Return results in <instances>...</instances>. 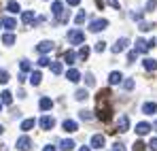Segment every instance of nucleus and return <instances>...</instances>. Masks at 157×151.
I'll list each match as a JSON object with an SVG mask.
<instances>
[{"instance_id":"1","label":"nucleus","mask_w":157,"mask_h":151,"mask_svg":"<svg viewBox=\"0 0 157 151\" xmlns=\"http://www.w3.org/2000/svg\"><path fill=\"white\" fill-rule=\"evenodd\" d=\"M110 96H113V92L104 87V89H100L98 92V96H96V115H98V119L100 121H104L108 124L110 119H113V104H110Z\"/></svg>"},{"instance_id":"2","label":"nucleus","mask_w":157,"mask_h":151,"mask_svg":"<svg viewBox=\"0 0 157 151\" xmlns=\"http://www.w3.org/2000/svg\"><path fill=\"white\" fill-rule=\"evenodd\" d=\"M68 43H72V45H83V43H85V34H83L81 30H70V32H68Z\"/></svg>"},{"instance_id":"3","label":"nucleus","mask_w":157,"mask_h":151,"mask_svg":"<svg viewBox=\"0 0 157 151\" xmlns=\"http://www.w3.org/2000/svg\"><path fill=\"white\" fill-rule=\"evenodd\" d=\"M106 26H108V19H94L89 24V32H102Z\"/></svg>"},{"instance_id":"4","label":"nucleus","mask_w":157,"mask_h":151,"mask_svg":"<svg viewBox=\"0 0 157 151\" xmlns=\"http://www.w3.org/2000/svg\"><path fill=\"white\" fill-rule=\"evenodd\" d=\"M149 49H151V47H149V41H144V38H136V47H134L136 53H147Z\"/></svg>"},{"instance_id":"5","label":"nucleus","mask_w":157,"mask_h":151,"mask_svg":"<svg viewBox=\"0 0 157 151\" xmlns=\"http://www.w3.org/2000/svg\"><path fill=\"white\" fill-rule=\"evenodd\" d=\"M38 124H40V128H43V130H51V128L55 126V119H53L51 115H43Z\"/></svg>"},{"instance_id":"6","label":"nucleus","mask_w":157,"mask_h":151,"mask_svg":"<svg viewBox=\"0 0 157 151\" xmlns=\"http://www.w3.org/2000/svg\"><path fill=\"white\" fill-rule=\"evenodd\" d=\"M64 11H66V9H64V4H62L59 0H55V2L51 4V13L55 15V17H57V19H59V17L64 15Z\"/></svg>"},{"instance_id":"7","label":"nucleus","mask_w":157,"mask_h":151,"mask_svg":"<svg viewBox=\"0 0 157 151\" xmlns=\"http://www.w3.org/2000/svg\"><path fill=\"white\" fill-rule=\"evenodd\" d=\"M17 149L19 151H30L32 149V141H30L28 136H21V138L17 141Z\"/></svg>"},{"instance_id":"8","label":"nucleus","mask_w":157,"mask_h":151,"mask_svg":"<svg viewBox=\"0 0 157 151\" xmlns=\"http://www.w3.org/2000/svg\"><path fill=\"white\" fill-rule=\"evenodd\" d=\"M51 49H53V43H51V41H40V43L36 45V51H38V53H49Z\"/></svg>"},{"instance_id":"9","label":"nucleus","mask_w":157,"mask_h":151,"mask_svg":"<svg viewBox=\"0 0 157 151\" xmlns=\"http://www.w3.org/2000/svg\"><path fill=\"white\" fill-rule=\"evenodd\" d=\"M128 45H130V41H128V38H119V41L113 45V53H121Z\"/></svg>"},{"instance_id":"10","label":"nucleus","mask_w":157,"mask_h":151,"mask_svg":"<svg viewBox=\"0 0 157 151\" xmlns=\"http://www.w3.org/2000/svg\"><path fill=\"white\" fill-rule=\"evenodd\" d=\"M91 147L94 149H102L104 147V136L102 134H94L91 136Z\"/></svg>"},{"instance_id":"11","label":"nucleus","mask_w":157,"mask_h":151,"mask_svg":"<svg viewBox=\"0 0 157 151\" xmlns=\"http://www.w3.org/2000/svg\"><path fill=\"white\" fill-rule=\"evenodd\" d=\"M108 83H110V85H117V83H123V75H121L119 70H113V73L108 75Z\"/></svg>"},{"instance_id":"12","label":"nucleus","mask_w":157,"mask_h":151,"mask_svg":"<svg viewBox=\"0 0 157 151\" xmlns=\"http://www.w3.org/2000/svg\"><path fill=\"white\" fill-rule=\"evenodd\" d=\"M151 124H147V121H140L138 126H136V134H140V136H144V134H149L151 132Z\"/></svg>"},{"instance_id":"13","label":"nucleus","mask_w":157,"mask_h":151,"mask_svg":"<svg viewBox=\"0 0 157 151\" xmlns=\"http://www.w3.org/2000/svg\"><path fill=\"white\" fill-rule=\"evenodd\" d=\"M142 64H144V68H147L149 73L157 70V60H153V58H144V60H142Z\"/></svg>"},{"instance_id":"14","label":"nucleus","mask_w":157,"mask_h":151,"mask_svg":"<svg viewBox=\"0 0 157 151\" xmlns=\"http://www.w3.org/2000/svg\"><path fill=\"white\" fill-rule=\"evenodd\" d=\"M117 130H119V132H128V130H130V117H128V115H123V117L119 119Z\"/></svg>"},{"instance_id":"15","label":"nucleus","mask_w":157,"mask_h":151,"mask_svg":"<svg viewBox=\"0 0 157 151\" xmlns=\"http://www.w3.org/2000/svg\"><path fill=\"white\" fill-rule=\"evenodd\" d=\"M0 24L4 26L6 30H15V28H17V22H15L13 17H2V19H0Z\"/></svg>"},{"instance_id":"16","label":"nucleus","mask_w":157,"mask_h":151,"mask_svg":"<svg viewBox=\"0 0 157 151\" xmlns=\"http://www.w3.org/2000/svg\"><path fill=\"white\" fill-rule=\"evenodd\" d=\"M62 128H64L66 132H77V130H78V124H77V121H72V119H66V121L62 124Z\"/></svg>"},{"instance_id":"17","label":"nucleus","mask_w":157,"mask_h":151,"mask_svg":"<svg viewBox=\"0 0 157 151\" xmlns=\"http://www.w3.org/2000/svg\"><path fill=\"white\" fill-rule=\"evenodd\" d=\"M142 113H147V115L157 113V104L155 102H144V104H142Z\"/></svg>"},{"instance_id":"18","label":"nucleus","mask_w":157,"mask_h":151,"mask_svg":"<svg viewBox=\"0 0 157 151\" xmlns=\"http://www.w3.org/2000/svg\"><path fill=\"white\" fill-rule=\"evenodd\" d=\"M59 149H62V151H72V149H75V141H70V138L59 141Z\"/></svg>"},{"instance_id":"19","label":"nucleus","mask_w":157,"mask_h":151,"mask_svg":"<svg viewBox=\"0 0 157 151\" xmlns=\"http://www.w3.org/2000/svg\"><path fill=\"white\" fill-rule=\"evenodd\" d=\"M66 77H68V81H70V83H78V81H81V73L75 70V68H70V70L66 73Z\"/></svg>"},{"instance_id":"20","label":"nucleus","mask_w":157,"mask_h":151,"mask_svg":"<svg viewBox=\"0 0 157 151\" xmlns=\"http://www.w3.org/2000/svg\"><path fill=\"white\" fill-rule=\"evenodd\" d=\"M38 106H40V111H51L53 109V100L51 98H40Z\"/></svg>"},{"instance_id":"21","label":"nucleus","mask_w":157,"mask_h":151,"mask_svg":"<svg viewBox=\"0 0 157 151\" xmlns=\"http://www.w3.org/2000/svg\"><path fill=\"white\" fill-rule=\"evenodd\" d=\"M34 126H36V119H34V117H30V119H24V121H21V130H24V132H30Z\"/></svg>"},{"instance_id":"22","label":"nucleus","mask_w":157,"mask_h":151,"mask_svg":"<svg viewBox=\"0 0 157 151\" xmlns=\"http://www.w3.org/2000/svg\"><path fill=\"white\" fill-rule=\"evenodd\" d=\"M34 19H36V15H34V11H26V13H21V22H24V24H32V22H34Z\"/></svg>"},{"instance_id":"23","label":"nucleus","mask_w":157,"mask_h":151,"mask_svg":"<svg viewBox=\"0 0 157 151\" xmlns=\"http://www.w3.org/2000/svg\"><path fill=\"white\" fill-rule=\"evenodd\" d=\"M77 53H75V51H66V53H64V62H66V64H75V62H77Z\"/></svg>"},{"instance_id":"24","label":"nucleus","mask_w":157,"mask_h":151,"mask_svg":"<svg viewBox=\"0 0 157 151\" xmlns=\"http://www.w3.org/2000/svg\"><path fill=\"white\" fill-rule=\"evenodd\" d=\"M40 79H43V75H40L38 70H34V73L30 75V83H32V85H40Z\"/></svg>"},{"instance_id":"25","label":"nucleus","mask_w":157,"mask_h":151,"mask_svg":"<svg viewBox=\"0 0 157 151\" xmlns=\"http://www.w3.org/2000/svg\"><path fill=\"white\" fill-rule=\"evenodd\" d=\"M19 9H21V6H19V2H15V0H11V2L6 4V11H9V13H19Z\"/></svg>"},{"instance_id":"26","label":"nucleus","mask_w":157,"mask_h":151,"mask_svg":"<svg viewBox=\"0 0 157 151\" xmlns=\"http://www.w3.org/2000/svg\"><path fill=\"white\" fill-rule=\"evenodd\" d=\"M62 70H64L62 62H51V73L53 75H62Z\"/></svg>"},{"instance_id":"27","label":"nucleus","mask_w":157,"mask_h":151,"mask_svg":"<svg viewBox=\"0 0 157 151\" xmlns=\"http://www.w3.org/2000/svg\"><path fill=\"white\" fill-rule=\"evenodd\" d=\"M0 98H2V104H11V102H13V94H11L9 89H4Z\"/></svg>"},{"instance_id":"28","label":"nucleus","mask_w":157,"mask_h":151,"mask_svg":"<svg viewBox=\"0 0 157 151\" xmlns=\"http://www.w3.org/2000/svg\"><path fill=\"white\" fill-rule=\"evenodd\" d=\"M89 51H91V49H89L87 45H83V47L78 49V53H77V55L81 58V60H87V58H89Z\"/></svg>"},{"instance_id":"29","label":"nucleus","mask_w":157,"mask_h":151,"mask_svg":"<svg viewBox=\"0 0 157 151\" xmlns=\"http://www.w3.org/2000/svg\"><path fill=\"white\" fill-rule=\"evenodd\" d=\"M87 96H89L87 89H77V92H75V98H77V100H87Z\"/></svg>"},{"instance_id":"30","label":"nucleus","mask_w":157,"mask_h":151,"mask_svg":"<svg viewBox=\"0 0 157 151\" xmlns=\"http://www.w3.org/2000/svg\"><path fill=\"white\" fill-rule=\"evenodd\" d=\"M2 43H4V45H9V47H11V45H13V43H15V36H13V34H4V36H2Z\"/></svg>"},{"instance_id":"31","label":"nucleus","mask_w":157,"mask_h":151,"mask_svg":"<svg viewBox=\"0 0 157 151\" xmlns=\"http://www.w3.org/2000/svg\"><path fill=\"white\" fill-rule=\"evenodd\" d=\"M132 149H134V151H144V149H147V145H144V141H136Z\"/></svg>"},{"instance_id":"32","label":"nucleus","mask_w":157,"mask_h":151,"mask_svg":"<svg viewBox=\"0 0 157 151\" xmlns=\"http://www.w3.org/2000/svg\"><path fill=\"white\" fill-rule=\"evenodd\" d=\"M123 89H125V92H132V89H134V79H125V81H123Z\"/></svg>"},{"instance_id":"33","label":"nucleus","mask_w":157,"mask_h":151,"mask_svg":"<svg viewBox=\"0 0 157 151\" xmlns=\"http://www.w3.org/2000/svg\"><path fill=\"white\" fill-rule=\"evenodd\" d=\"M138 28H140V32H149V30L153 28V24H149V22H140Z\"/></svg>"},{"instance_id":"34","label":"nucleus","mask_w":157,"mask_h":151,"mask_svg":"<svg viewBox=\"0 0 157 151\" xmlns=\"http://www.w3.org/2000/svg\"><path fill=\"white\" fill-rule=\"evenodd\" d=\"M85 19H87V15H85V11H78V15H77V17H75V22H77L78 26H81V24H83V22H85Z\"/></svg>"},{"instance_id":"35","label":"nucleus","mask_w":157,"mask_h":151,"mask_svg":"<svg viewBox=\"0 0 157 151\" xmlns=\"http://www.w3.org/2000/svg\"><path fill=\"white\" fill-rule=\"evenodd\" d=\"M19 66H21V73H24V75H26L28 70H30V68H32V64H30V62H28V60H21V64H19Z\"/></svg>"},{"instance_id":"36","label":"nucleus","mask_w":157,"mask_h":151,"mask_svg":"<svg viewBox=\"0 0 157 151\" xmlns=\"http://www.w3.org/2000/svg\"><path fill=\"white\" fill-rule=\"evenodd\" d=\"M157 9V0H149V2H147V9H144V11H149V13H151V11H155Z\"/></svg>"},{"instance_id":"37","label":"nucleus","mask_w":157,"mask_h":151,"mask_svg":"<svg viewBox=\"0 0 157 151\" xmlns=\"http://www.w3.org/2000/svg\"><path fill=\"white\" fill-rule=\"evenodd\" d=\"M38 66H51V60H49L47 55H43V58L38 60Z\"/></svg>"},{"instance_id":"38","label":"nucleus","mask_w":157,"mask_h":151,"mask_svg":"<svg viewBox=\"0 0 157 151\" xmlns=\"http://www.w3.org/2000/svg\"><path fill=\"white\" fill-rule=\"evenodd\" d=\"M94 49L98 51V53H102V51L106 49V43H104V41H98V43H96V47H94Z\"/></svg>"},{"instance_id":"39","label":"nucleus","mask_w":157,"mask_h":151,"mask_svg":"<svg viewBox=\"0 0 157 151\" xmlns=\"http://www.w3.org/2000/svg\"><path fill=\"white\" fill-rule=\"evenodd\" d=\"M9 79H11V77H9L6 70H0V83H9Z\"/></svg>"},{"instance_id":"40","label":"nucleus","mask_w":157,"mask_h":151,"mask_svg":"<svg viewBox=\"0 0 157 151\" xmlns=\"http://www.w3.org/2000/svg\"><path fill=\"white\" fill-rule=\"evenodd\" d=\"M85 83H87V85L91 87V85L96 83V77H94V75H85Z\"/></svg>"},{"instance_id":"41","label":"nucleus","mask_w":157,"mask_h":151,"mask_svg":"<svg viewBox=\"0 0 157 151\" xmlns=\"http://www.w3.org/2000/svg\"><path fill=\"white\" fill-rule=\"evenodd\" d=\"M136 55H138L136 51H130V53H128V64H132V62L136 60Z\"/></svg>"},{"instance_id":"42","label":"nucleus","mask_w":157,"mask_h":151,"mask_svg":"<svg viewBox=\"0 0 157 151\" xmlns=\"http://www.w3.org/2000/svg\"><path fill=\"white\" fill-rule=\"evenodd\" d=\"M78 115H81V119H91V113L89 111H81Z\"/></svg>"},{"instance_id":"43","label":"nucleus","mask_w":157,"mask_h":151,"mask_svg":"<svg viewBox=\"0 0 157 151\" xmlns=\"http://www.w3.org/2000/svg\"><path fill=\"white\" fill-rule=\"evenodd\" d=\"M113 151H125V147H123V143H117V145L113 147Z\"/></svg>"},{"instance_id":"44","label":"nucleus","mask_w":157,"mask_h":151,"mask_svg":"<svg viewBox=\"0 0 157 151\" xmlns=\"http://www.w3.org/2000/svg\"><path fill=\"white\" fill-rule=\"evenodd\" d=\"M149 147L153 151H157V138H151V143H149Z\"/></svg>"},{"instance_id":"45","label":"nucleus","mask_w":157,"mask_h":151,"mask_svg":"<svg viewBox=\"0 0 157 151\" xmlns=\"http://www.w3.org/2000/svg\"><path fill=\"white\" fill-rule=\"evenodd\" d=\"M132 17H134V19H140V17H142V13H140V11H136V13H132Z\"/></svg>"},{"instance_id":"46","label":"nucleus","mask_w":157,"mask_h":151,"mask_svg":"<svg viewBox=\"0 0 157 151\" xmlns=\"http://www.w3.org/2000/svg\"><path fill=\"white\" fill-rule=\"evenodd\" d=\"M66 2H68L70 6H77V4H78V2H81V0H66Z\"/></svg>"},{"instance_id":"47","label":"nucleus","mask_w":157,"mask_h":151,"mask_svg":"<svg viewBox=\"0 0 157 151\" xmlns=\"http://www.w3.org/2000/svg\"><path fill=\"white\" fill-rule=\"evenodd\" d=\"M43 151H55V147H53V145H45V149Z\"/></svg>"},{"instance_id":"48","label":"nucleus","mask_w":157,"mask_h":151,"mask_svg":"<svg viewBox=\"0 0 157 151\" xmlns=\"http://www.w3.org/2000/svg\"><path fill=\"white\" fill-rule=\"evenodd\" d=\"M96 4H98V9H104V2L102 0H96Z\"/></svg>"},{"instance_id":"49","label":"nucleus","mask_w":157,"mask_h":151,"mask_svg":"<svg viewBox=\"0 0 157 151\" xmlns=\"http://www.w3.org/2000/svg\"><path fill=\"white\" fill-rule=\"evenodd\" d=\"M78 151H91V149H89V147H81Z\"/></svg>"},{"instance_id":"50","label":"nucleus","mask_w":157,"mask_h":151,"mask_svg":"<svg viewBox=\"0 0 157 151\" xmlns=\"http://www.w3.org/2000/svg\"><path fill=\"white\" fill-rule=\"evenodd\" d=\"M2 130H4V128H2V126H0V134H2Z\"/></svg>"},{"instance_id":"51","label":"nucleus","mask_w":157,"mask_h":151,"mask_svg":"<svg viewBox=\"0 0 157 151\" xmlns=\"http://www.w3.org/2000/svg\"><path fill=\"white\" fill-rule=\"evenodd\" d=\"M153 128H155V130H157V124H155V126H153Z\"/></svg>"},{"instance_id":"52","label":"nucleus","mask_w":157,"mask_h":151,"mask_svg":"<svg viewBox=\"0 0 157 151\" xmlns=\"http://www.w3.org/2000/svg\"><path fill=\"white\" fill-rule=\"evenodd\" d=\"M0 111H2V104H0Z\"/></svg>"}]
</instances>
